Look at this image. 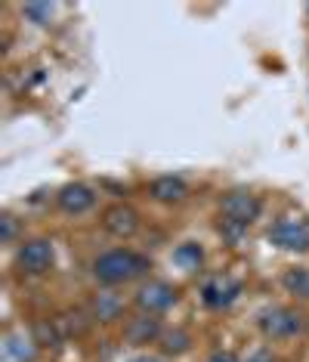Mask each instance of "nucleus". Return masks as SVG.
<instances>
[{
  "label": "nucleus",
  "instance_id": "nucleus-1",
  "mask_svg": "<svg viewBox=\"0 0 309 362\" xmlns=\"http://www.w3.org/2000/svg\"><path fill=\"white\" fill-rule=\"evenodd\" d=\"M152 263L143 254L133 251H109L102 257H96L93 263V276L99 279L102 285H121L130 282V279H140L143 273H149Z\"/></svg>",
  "mask_w": 309,
  "mask_h": 362
},
{
  "label": "nucleus",
  "instance_id": "nucleus-2",
  "mask_svg": "<svg viewBox=\"0 0 309 362\" xmlns=\"http://www.w3.org/2000/svg\"><path fill=\"white\" fill-rule=\"evenodd\" d=\"M260 332L272 341H284V337H297L306 328V316L291 307H272L260 316Z\"/></svg>",
  "mask_w": 309,
  "mask_h": 362
},
{
  "label": "nucleus",
  "instance_id": "nucleus-3",
  "mask_svg": "<svg viewBox=\"0 0 309 362\" xmlns=\"http://www.w3.org/2000/svg\"><path fill=\"white\" fill-rule=\"evenodd\" d=\"M53 260H56V251H53L50 238H28V242H22L19 251H16V267H19L25 276L50 273Z\"/></svg>",
  "mask_w": 309,
  "mask_h": 362
},
{
  "label": "nucleus",
  "instance_id": "nucleus-4",
  "mask_svg": "<svg viewBox=\"0 0 309 362\" xmlns=\"http://www.w3.org/2000/svg\"><path fill=\"white\" fill-rule=\"evenodd\" d=\"M269 242L281 251L303 254V251H309V226L303 220L281 217V220H275L272 229H269Z\"/></svg>",
  "mask_w": 309,
  "mask_h": 362
},
{
  "label": "nucleus",
  "instance_id": "nucleus-5",
  "mask_svg": "<svg viewBox=\"0 0 309 362\" xmlns=\"http://www.w3.org/2000/svg\"><path fill=\"white\" fill-rule=\"evenodd\" d=\"M176 288L170 282H161V279H154V282H145L140 285V291H136V307H140L143 313H164L176 303Z\"/></svg>",
  "mask_w": 309,
  "mask_h": 362
},
{
  "label": "nucleus",
  "instance_id": "nucleus-6",
  "mask_svg": "<svg viewBox=\"0 0 309 362\" xmlns=\"http://www.w3.org/2000/svg\"><path fill=\"white\" fill-rule=\"evenodd\" d=\"M223 217L235 226L248 229L260 217V199L250 192H229L223 199Z\"/></svg>",
  "mask_w": 309,
  "mask_h": 362
},
{
  "label": "nucleus",
  "instance_id": "nucleus-7",
  "mask_svg": "<svg viewBox=\"0 0 309 362\" xmlns=\"http://www.w3.org/2000/svg\"><path fill=\"white\" fill-rule=\"evenodd\" d=\"M102 229L115 238H130L140 229V214L130 208V204H111L102 214Z\"/></svg>",
  "mask_w": 309,
  "mask_h": 362
},
{
  "label": "nucleus",
  "instance_id": "nucleus-8",
  "mask_svg": "<svg viewBox=\"0 0 309 362\" xmlns=\"http://www.w3.org/2000/svg\"><path fill=\"white\" fill-rule=\"evenodd\" d=\"M238 294H241V285L235 282V279H229V276H214V279H207L205 282V288H201V300H205L207 307H214V310L229 307Z\"/></svg>",
  "mask_w": 309,
  "mask_h": 362
},
{
  "label": "nucleus",
  "instance_id": "nucleus-9",
  "mask_svg": "<svg viewBox=\"0 0 309 362\" xmlns=\"http://www.w3.org/2000/svg\"><path fill=\"white\" fill-rule=\"evenodd\" d=\"M161 334H164V328H161V319L152 316V313L133 316L124 325V337H127V344H133V347H143V344L161 341Z\"/></svg>",
  "mask_w": 309,
  "mask_h": 362
},
{
  "label": "nucleus",
  "instance_id": "nucleus-10",
  "mask_svg": "<svg viewBox=\"0 0 309 362\" xmlns=\"http://www.w3.org/2000/svg\"><path fill=\"white\" fill-rule=\"evenodd\" d=\"M56 202H59V208H62L65 214H84V211L93 208L96 192H93L90 186H84V183H68V186L59 189Z\"/></svg>",
  "mask_w": 309,
  "mask_h": 362
},
{
  "label": "nucleus",
  "instance_id": "nucleus-11",
  "mask_svg": "<svg viewBox=\"0 0 309 362\" xmlns=\"http://www.w3.org/2000/svg\"><path fill=\"white\" fill-rule=\"evenodd\" d=\"M37 356V344L35 337L25 332H10L4 337V359L6 362H31Z\"/></svg>",
  "mask_w": 309,
  "mask_h": 362
},
{
  "label": "nucleus",
  "instance_id": "nucleus-12",
  "mask_svg": "<svg viewBox=\"0 0 309 362\" xmlns=\"http://www.w3.org/2000/svg\"><path fill=\"white\" fill-rule=\"evenodd\" d=\"M149 195H152L154 202L174 204V202H183L186 195H189V186H186L180 177H158V180H154V183L149 186Z\"/></svg>",
  "mask_w": 309,
  "mask_h": 362
},
{
  "label": "nucleus",
  "instance_id": "nucleus-13",
  "mask_svg": "<svg viewBox=\"0 0 309 362\" xmlns=\"http://www.w3.org/2000/svg\"><path fill=\"white\" fill-rule=\"evenodd\" d=\"M281 285H284V291L288 294H294V298H300V300H309V269L306 267L284 269Z\"/></svg>",
  "mask_w": 309,
  "mask_h": 362
},
{
  "label": "nucleus",
  "instance_id": "nucleus-14",
  "mask_svg": "<svg viewBox=\"0 0 309 362\" xmlns=\"http://www.w3.org/2000/svg\"><path fill=\"white\" fill-rule=\"evenodd\" d=\"M158 344H161V353H164V356H183V353L192 347V334L186 332V328H174V332L161 334Z\"/></svg>",
  "mask_w": 309,
  "mask_h": 362
},
{
  "label": "nucleus",
  "instance_id": "nucleus-15",
  "mask_svg": "<svg viewBox=\"0 0 309 362\" xmlns=\"http://www.w3.org/2000/svg\"><path fill=\"white\" fill-rule=\"evenodd\" d=\"M31 337H35L37 347H56V344L62 341V332H59V325H56V319H37V322L31 325Z\"/></svg>",
  "mask_w": 309,
  "mask_h": 362
},
{
  "label": "nucleus",
  "instance_id": "nucleus-16",
  "mask_svg": "<svg viewBox=\"0 0 309 362\" xmlns=\"http://www.w3.org/2000/svg\"><path fill=\"white\" fill-rule=\"evenodd\" d=\"M121 316V300L115 294H96L93 298V319H99V322H115Z\"/></svg>",
  "mask_w": 309,
  "mask_h": 362
},
{
  "label": "nucleus",
  "instance_id": "nucleus-17",
  "mask_svg": "<svg viewBox=\"0 0 309 362\" xmlns=\"http://www.w3.org/2000/svg\"><path fill=\"white\" fill-rule=\"evenodd\" d=\"M174 260L180 263L183 269H198V267H201V260H205V251H201V245L186 242V245H180V248L174 251Z\"/></svg>",
  "mask_w": 309,
  "mask_h": 362
},
{
  "label": "nucleus",
  "instance_id": "nucleus-18",
  "mask_svg": "<svg viewBox=\"0 0 309 362\" xmlns=\"http://www.w3.org/2000/svg\"><path fill=\"white\" fill-rule=\"evenodd\" d=\"M56 325H59V332H62V337L65 334H80L87 328V322H84V313H65V316H59L56 319Z\"/></svg>",
  "mask_w": 309,
  "mask_h": 362
},
{
  "label": "nucleus",
  "instance_id": "nucleus-19",
  "mask_svg": "<svg viewBox=\"0 0 309 362\" xmlns=\"http://www.w3.org/2000/svg\"><path fill=\"white\" fill-rule=\"evenodd\" d=\"M25 19H31L35 25H50L53 19V6L50 4H25Z\"/></svg>",
  "mask_w": 309,
  "mask_h": 362
},
{
  "label": "nucleus",
  "instance_id": "nucleus-20",
  "mask_svg": "<svg viewBox=\"0 0 309 362\" xmlns=\"http://www.w3.org/2000/svg\"><path fill=\"white\" fill-rule=\"evenodd\" d=\"M16 233H19V223H16V217H13V214H4V217H0V242L10 245L13 238H16Z\"/></svg>",
  "mask_w": 309,
  "mask_h": 362
},
{
  "label": "nucleus",
  "instance_id": "nucleus-21",
  "mask_svg": "<svg viewBox=\"0 0 309 362\" xmlns=\"http://www.w3.org/2000/svg\"><path fill=\"white\" fill-rule=\"evenodd\" d=\"M207 362H238V356L235 353H229V350H214L207 356Z\"/></svg>",
  "mask_w": 309,
  "mask_h": 362
},
{
  "label": "nucleus",
  "instance_id": "nucleus-22",
  "mask_svg": "<svg viewBox=\"0 0 309 362\" xmlns=\"http://www.w3.org/2000/svg\"><path fill=\"white\" fill-rule=\"evenodd\" d=\"M248 362H275V356L269 350H257L254 356H248Z\"/></svg>",
  "mask_w": 309,
  "mask_h": 362
},
{
  "label": "nucleus",
  "instance_id": "nucleus-23",
  "mask_svg": "<svg viewBox=\"0 0 309 362\" xmlns=\"http://www.w3.org/2000/svg\"><path fill=\"white\" fill-rule=\"evenodd\" d=\"M130 362H161V359H154V356H136V359H130Z\"/></svg>",
  "mask_w": 309,
  "mask_h": 362
}]
</instances>
